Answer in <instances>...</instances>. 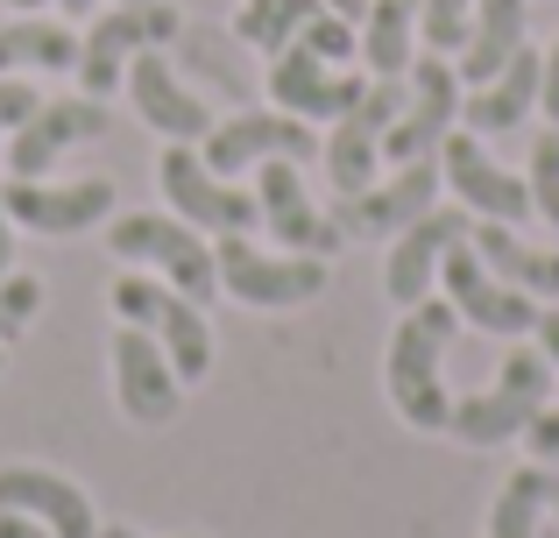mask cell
<instances>
[{
  "label": "cell",
  "mask_w": 559,
  "mask_h": 538,
  "mask_svg": "<svg viewBox=\"0 0 559 538\" xmlns=\"http://www.w3.org/2000/svg\"><path fill=\"white\" fill-rule=\"evenodd\" d=\"M538 107H546V121L559 128V43L546 50V71H538Z\"/></svg>",
  "instance_id": "d590c367"
},
{
  "label": "cell",
  "mask_w": 559,
  "mask_h": 538,
  "mask_svg": "<svg viewBox=\"0 0 559 538\" xmlns=\"http://www.w3.org/2000/svg\"><path fill=\"white\" fill-rule=\"evenodd\" d=\"M552 497H559V468H546V461L518 468L489 503V538H546Z\"/></svg>",
  "instance_id": "d4e9b609"
},
{
  "label": "cell",
  "mask_w": 559,
  "mask_h": 538,
  "mask_svg": "<svg viewBox=\"0 0 559 538\" xmlns=\"http://www.w3.org/2000/svg\"><path fill=\"white\" fill-rule=\"evenodd\" d=\"M255 206H262V227L276 235V249H290V255H333L347 241L341 227H333V213L305 192V178H298L290 156L255 164Z\"/></svg>",
  "instance_id": "4fadbf2b"
},
{
  "label": "cell",
  "mask_w": 559,
  "mask_h": 538,
  "mask_svg": "<svg viewBox=\"0 0 559 538\" xmlns=\"http://www.w3.org/2000/svg\"><path fill=\"white\" fill-rule=\"evenodd\" d=\"M475 235V213H461V206H432V213H418V220L396 235V249H390V263H382V290H390L396 304H425L432 298V276L439 263H447L461 241Z\"/></svg>",
  "instance_id": "9a60e30c"
},
{
  "label": "cell",
  "mask_w": 559,
  "mask_h": 538,
  "mask_svg": "<svg viewBox=\"0 0 559 538\" xmlns=\"http://www.w3.org/2000/svg\"><path fill=\"white\" fill-rule=\"evenodd\" d=\"M164 298H170V284H164V276H142V270L114 276V290H107L114 326H142V333H150V326H156V312H164Z\"/></svg>",
  "instance_id": "f1b7e54d"
},
{
  "label": "cell",
  "mask_w": 559,
  "mask_h": 538,
  "mask_svg": "<svg viewBox=\"0 0 559 538\" xmlns=\"http://www.w3.org/2000/svg\"><path fill=\"white\" fill-rule=\"evenodd\" d=\"M107 249L121 255V263H142L156 270L178 298L205 304L219 290V255L213 241L199 235L191 220H178V213H114L107 220Z\"/></svg>",
  "instance_id": "7a4b0ae2"
},
{
  "label": "cell",
  "mask_w": 559,
  "mask_h": 538,
  "mask_svg": "<svg viewBox=\"0 0 559 538\" xmlns=\"http://www.w3.org/2000/svg\"><path fill=\"white\" fill-rule=\"evenodd\" d=\"M57 8H64V14H93V0H57Z\"/></svg>",
  "instance_id": "b9f144b4"
},
{
  "label": "cell",
  "mask_w": 559,
  "mask_h": 538,
  "mask_svg": "<svg viewBox=\"0 0 559 538\" xmlns=\"http://www.w3.org/2000/svg\"><path fill=\"white\" fill-rule=\"evenodd\" d=\"M532 213H546V227H559V135L532 142Z\"/></svg>",
  "instance_id": "d6a6232c"
},
{
  "label": "cell",
  "mask_w": 559,
  "mask_h": 538,
  "mask_svg": "<svg viewBox=\"0 0 559 538\" xmlns=\"http://www.w3.org/2000/svg\"><path fill=\"white\" fill-rule=\"evenodd\" d=\"M36 304H43V284L14 270L8 284H0V347H14V340H22V326L36 319Z\"/></svg>",
  "instance_id": "1f68e13d"
},
{
  "label": "cell",
  "mask_w": 559,
  "mask_h": 538,
  "mask_svg": "<svg viewBox=\"0 0 559 538\" xmlns=\"http://www.w3.org/2000/svg\"><path fill=\"white\" fill-rule=\"evenodd\" d=\"M439 178H447V192L461 199V213H475V220H503V227L532 220V192H524L503 164H489L481 135H447L439 142Z\"/></svg>",
  "instance_id": "2e32d148"
},
{
  "label": "cell",
  "mask_w": 559,
  "mask_h": 538,
  "mask_svg": "<svg viewBox=\"0 0 559 538\" xmlns=\"http://www.w3.org/2000/svg\"><path fill=\"white\" fill-rule=\"evenodd\" d=\"M439 276H447V304L467 319V326L496 333V340H524V333L538 326V304L524 298V290H510L503 276L481 263L475 241H461V249H453L447 263H439Z\"/></svg>",
  "instance_id": "5bb4252c"
},
{
  "label": "cell",
  "mask_w": 559,
  "mask_h": 538,
  "mask_svg": "<svg viewBox=\"0 0 559 538\" xmlns=\"http://www.w3.org/2000/svg\"><path fill=\"white\" fill-rule=\"evenodd\" d=\"M361 57L376 79H404L418 57V0H369L361 14Z\"/></svg>",
  "instance_id": "4316f807"
},
{
  "label": "cell",
  "mask_w": 559,
  "mask_h": 538,
  "mask_svg": "<svg viewBox=\"0 0 559 538\" xmlns=\"http://www.w3.org/2000/svg\"><path fill=\"white\" fill-rule=\"evenodd\" d=\"M396 113H404V85H396V79H376L369 93H361L355 107L333 121V135L319 142V164H326V178H333V192H341V199H355V192H369V184H376L382 135H390Z\"/></svg>",
  "instance_id": "9c48e42d"
},
{
  "label": "cell",
  "mask_w": 559,
  "mask_h": 538,
  "mask_svg": "<svg viewBox=\"0 0 559 538\" xmlns=\"http://www.w3.org/2000/svg\"><path fill=\"white\" fill-rule=\"evenodd\" d=\"M8 276H14V220L0 213V284H8Z\"/></svg>",
  "instance_id": "f35d334b"
},
{
  "label": "cell",
  "mask_w": 559,
  "mask_h": 538,
  "mask_svg": "<svg viewBox=\"0 0 559 538\" xmlns=\"http://www.w3.org/2000/svg\"><path fill=\"white\" fill-rule=\"evenodd\" d=\"M121 192L107 178H79V184H43V178H8L0 184V213L28 235H85V227H107Z\"/></svg>",
  "instance_id": "7c38bea8"
},
{
  "label": "cell",
  "mask_w": 559,
  "mask_h": 538,
  "mask_svg": "<svg viewBox=\"0 0 559 538\" xmlns=\"http://www.w3.org/2000/svg\"><path fill=\"white\" fill-rule=\"evenodd\" d=\"M524 50V0H475V22L461 43V85H489L510 57Z\"/></svg>",
  "instance_id": "603a6c76"
},
{
  "label": "cell",
  "mask_w": 559,
  "mask_h": 538,
  "mask_svg": "<svg viewBox=\"0 0 559 538\" xmlns=\"http://www.w3.org/2000/svg\"><path fill=\"white\" fill-rule=\"evenodd\" d=\"M93 538H150V531H135V525H99ZM185 538H199V531H185Z\"/></svg>",
  "instance_id": "60d3db41"
},
{
  "label": "cell",
  "mask_w": 559,
  "mask_h": 538,
  "mask_svg": "<svg viewBox=\"0 0 559 538\" xmlns=\"http://www.w3.org/2000/svg\"><path fill=\"white\" fill-rule=\"evenodd\" d=\"M0 538H57V531H43L36 517H22V511H0Z\"/></svg>",
  "instance_id": "8d00e7d4"
},
{
  "label": "cell",
  "mask_w": 559,
  "mask_h": 538,
  "mask_svg": "<svg viewBox=\"0 0 559 538\" xmlns=\"http://www.w3.org/2000/svg\"><path fill=\"white\" fill-rule=\"evenodd\" d=\"M185 36V14L170 8V0H135V8H107L93 28L79 36V93L107 99L121 93L128 64H135L142 50H164V43Z\"/></svg>",
  "instance_id": "3957f363"
},
{
  "label": "cell",
  "mask_w": 559,
  "mask_h": 538,
  "mask_svg": "<svg viewBox=\"0 0 559 538\" xmlns=\"http://www.w3.org/2000/svg\"><path fill=\"white\" fill-rule=\"evenodd\" d=\"M0 511L36 517V525L57 531V538H93V531H99L85 489L64 482L57 468H36V461H14V468H0Z\"/></svg>",
  "instance_id": "ffe728a7"
},
{
  "label": "cell",
  "mask_w": 559,
  "mask_h": 538,
  "mask_svg": "<svg viewBox=\"0 0 559 538\" xmlns=\"http://www.w3.org/2000/svg\"><path fill=\"white\" fill-rule=\"evenodd\" d=\"M467 22H475V0H418V43L432 57H461Z\"/></svg>",
  "instance_id": "f546056e"
},
{
  "label": "cell",
  "mask_w": 559,
  "mask_h": 538,
  "mask_svg": "<svg viewBox=\"0 0 559 538\" xmlns=\"http://www.w3.org/2000/svg\"><path fill=\"white\" fill-rule=\"evenodd\" d=\"M79 71V36L50 14H0V79H57Z\"/></svg>",
  "instance_id": "7402d4cb"
},
{
  "label": "cell",
  "mask_w": 559,
  "mask_h": 538,
  "mask_svg": "<svg viewBox=\"0 0 559 538\" xmlns=\"http://www.w3.org/2000/svg\"><path fill=\"white\" fill-rule=\"evenodd\" d=\"M298 43H305V50H319L326 64H347V57H361V28L347 22V14H326V8L305 22V36H298Z\"/></svg>",
  "instance_id": "4dcf8cb0"
},
{
  "label": "cell",
  "mask_w": 559,
  "mask_h": 538,
  "mask_svg": "<svg viewBox=\"0 0 559 538\" xmlns=\"http://www.w3.org/2000/svg\"><path fill=\"white\" fill-rule=\"evenodd\" d=\"M552 538H559V531H552Z\"/></svg>",
  "instance_id": "bcb514c9"
},
{
  "label": "cell",
  "mask_w": 559,
  "mask_h": 538,
  "mask_svg": "<svg viewBox=\"0 0 559 538\" xmlns=\"http://www.w3.org/2000/svg\"><path fill=\"white\" fill-rule=\"evenodd\" d=\"M524 440H532V461H546V468H559V411H538L532 426H524Z\"/></svg>",
  "instance_id": "e575fe53"
},
{
  "label": "cell",
  "mask_w": 559,
  "mask_h": 538,
  "mask_svg": "<svg viewBox=\"0 0 559 538\" xmlns=\"http://www.w3.org/2000/svg\"><path fill=\"white\" fill-rule=\"evenodd\" d=\"M0 369H8V347H0Z\"/></svg>",
  "instance_id": "f6af8a7d"
},
{
  "label": "cell",
  "mask_w": 559,
  "mask_h": 538,
  "mask_svg": "<svg viewBox=\"0 0 559 538\" xmlns=\"http://www.w3.org/2000/svg\"><path fill=\"white\" fill-rule=\"evenodd\" d=\"M439 184H447V178H439V156L396 164L390 184H369V192L341 199V206H333V227H341V235H404L418 213H432Z\"/></svg>",
  "instance_id": "ac0fdd59"
},
{
  "label": "cell",
  "mask_w": 559,
  "mask_h": 538,
  "mask_svg": "<svg viewBox=\"0 0 559 538\" xmlns=\"http://www.w3.org/2000/svg\"><path fill=\"white\" fill-rule=\"evenodd\" d=\"M538 71H546V57H538L532 43H524V50L510 57V64L496 71L489 85H475V93L461 99L467 135H510V128L532 121V107H538Z\"/></svg>",
  "instance_id": "44dd1931"
},
{
  "label": "cell",
  "mask_w": 559,
  "mask_h": 538,
  "mask_svg": "<svg viewBox=\"0 0 559 538\" xmlns=\"http://www.w3.org/2000/svg\"><path fill=\"white\" fill-rule=\"evenodd\" d=\"M552 531H559V497H552Z\"/></svg>",
  "instance_id": "7bdbcfd3"
},
{
  "label": "cell",
  "mask_w": 559,
  "mask_h": 538,
  "mask_svg": "<svg viewBox=\"0 0 559 538\" xmlns=\"http://www.w3.org/2000/svg\"><path fill=\"white\" fill-rule=\"evenodd\" d=\"M121 85H128L135 113L156 128V135H170V142H205V135H213V107L178 79V64H170L164 50H142L135 64H128Z\"/></svg>",
  "instance_id": "d6986e66"
},
{
  "label": "cell",
  "mask_w": 559,
  "mask_h": 538,
  "mask_svg": "<svg viewBox=\"0 0 559 538\" xmlns=\"http://www.w3.org/2000/svg\"><path fill=\"white\" fill-rule=\"evenodd\" d=\"M36 107H43V85H28V79H0V142H8Z\"/></svg>",
  "instance_id": "836d02e7"
},
{
  "label": "cell",
  "mask_w": 559,
  "mask_h": 538,
  "mask_svg": "<svg viewBox=\"0 0 559 538\" xmlns=\"http://www.w3.org/2000/svg\"><path fill=\"white\" fill-rule=\"evenodd\" d=\"M156 347H164V361L178 369V383H205V369H213V326H205V304H191L170 290L164 298V312H156Z\"/></svg>",
  "instance_id": "484cf974"
},
{
  "label": "cell",
  "mask_w": 559,
  "mask_h": 538,
  "mask_svg": "<svg viewBox=\"0 0 559 538\" xmlns=\"http://www.w3.org/2000/svg\"><path fill=\"white\" fill-rule=\"evenodd\" d=\"M475 255L503 276L510 290H524V298H559V255L552 249H532V241H518V227L503 220H475Z\"/></svg>",
  "instance_id": "cb8c5ba5"
},
{
  "label": "cell",
  "mask_w": 559,
  "mask_h": 538,
  "mask_svg": "<svg viewBox=\"0 0 559 538\" xmlns=\"http://www.w3.org/2000/svg\"><path fill=\"white\" fill-rule=\"evenodd\" d=\"M532 333H538V355H546L552 369H559V312H538V326H532Z\"/></svg>",
  "instance_id": "74e56055"
},
{
  "label": "cell",
  "mask_w": 559,
  "mask_h": 538,
  "mask_svg": "<svg viewBox=\"0 0 559 538\" xmlns=\"http://www.w3.org/2000/svg\"><path fill=\"white\" fill-rule=\"evenodd\" d=\"M319 8H326V14H347V22L361 28V14H369V0H319Z\"/></svg>",
  "instance_id": "ab89813d"
},
{
  "label": "cell",
  "mask_w": 559,
  "mask_h": 538,
  "mask_svg": "<svg viewBox=\"0 0 559 538\" xmlns=\"http://www.w3.org/2000/svg\"><path fill=\"white\" fill-rule=\"evenodd\" d=\"M156 184H164L170 213L191 220L199 235H248V227H262L255 192H241L234 178H213L191 142H170V150L156 156Z\"/></svg>",
  "instance_id": "8992f818"
},
{
  "label": "cell",
  "mask_w": 559,
  "mask_h": 538,
  "mask_svg": "<svg viewBox=\"0 0 559 538\" xmlns=\"http://www.w3.org/2000/svg\"><path fill=\"white\" fill-rule=\"evenodd\" d=\"M546 383H552V361L538 355V347H518V355L496 369L489 390H475V397L453 404L447 432H453V440H467V446H503V440H518V432L546 411Z\"/></svg>",
  "instance_id": "277c9868"
},
{
  "label": "cell",
  "mask_w": 559,
  "mask_h": 538,
  "mask_svg": "<svg viewBox=\"0 0 559 538\" xmlns=\"http://www.w3.org/2000/svg\"><path fill=\"white\" fill-rule=\"evenodd\" d=\"M270 99L284 113H298V121H341L347 107H355L369 85L361 79H347V71H333L319 50H305V43H284V50L270 57Z\"/></svg>",
  "instance_id": "e0dca14e"
},
{
  "label": "cell",
  "mask_w": 559,
  "mask_h": 538,
  "mask_svg": "<svg viewBox=\"0 0 559 538\" xmlns=\"http://www.w3.org/2000/svg\"><path fill=\"white\" fill-rule=\"evenodd\" d=\"M107 128H114L107 99H93V93H64V99H50V93H43V107L8 135V178H50V170L64 164L71 150L99 142Z\"/></svg>",
  "instance_id": "52a82bcc"
},
{
  "label": "cell",
  "mask_w": 559,
  "mask_h": 538,
  "mask_svg": "<svg viewBox=\"0 0 559 538\" xmlns=\"http://www.w3.org/2000/svg\"><path fill=\"white\" fill-rule=\"evenodd\" d=\"M453 326H461V312L439 304V298H425V304H411V312L396 319V333H390L382 383H390V404H396V418H404L411 432H447V418H453L447 375H439Z\"/></svg>",
  "instance_id": "6da1fadb"
},
{
  "label": "cell",
  "mask_w": 559,
  "mask_h": 538,
  "mask_svg": "<svg viewBox=\"0 0 559 538\" xmlns=\"http://www.w3.org/2000/svg\"><path fill=\"white\" fill-rule=\"evenodd\" d=\"M199 156H205L213 178H241V170L270 164V156L312 164L319 135H312V121H298V113H284V107H270V113H227V121H213V135L199 142Z\"/></svg>",
  "instance_id": "30bf717a"
},
{
  "label": "cell",
  "mask_w": 559,
  "mask_h": 538,
  "mask_svg": "<svg viewBox=\"0 0 559 538\" xmlns=\"http://www.w3.org/2000/svg\"><path fill=\"white\" fill-rule=\"evenodd\" d=\"M114 8H135V0H114Z\"/></svg>",
  "instance_id": "ee69618b"
},
{
  "label": "cell",
  "mask_w": 559,
  "mask_h": 538,
  "mask_svg": "<svg viewBox=\"0 0 559 538\" xmlns=\"http://www.w3.org/2000/svg\"><path fill=\"white\" fill-rule=\"evenodd\" d=\"M319 14V0H241V14H234V36L248 43V50L276 57L284 43L305 36V22Z\"/></svg>",
  "instance_id": "83f0119b"
},
{
  "label": "cell",
  "mask_w": 559,
  "mask_h": 538,
  "mask_svg": "<svg viewBox=\"0 0 559 538\" xmlns=\"http://www.w3.org/2000/svg\"><path fill=\"white\" fill-rule=\"evenodd\" d=\"M107 369H114V404H121L128 426L156 432V426H170V418H178L185 383H178V369L164 361L156 333H142V326H114Z\"/></svg>",
  "instance_id": "8fae6325"
},
{
  "label": "cell",
  "mask_w": 559,
  "mask_h": 538,
  "mask_svg": "<svg viewBox=\"0 0 559 538\" xmlns=\"http://www.w3.org/2000/svg\"><path fill=\"white\" fill-rule=\"evenodd\" d=\"M461 121V71L447 57H411V85H404V113L382 135V164H418V156H439V142Z\"/></svg>",
  "instance_id": "ba28073f"
},
{
  "label": "cell",
  "mask_w": 559,
  "mask_h": 538,
  "mask_svg": "<svg viewBox=\"0 0 559 538\" xmlns=\"http://www.w3.org/2000/svg\"><path fill=\"white\" fill-rule=\"evenodd\" d=\"M213 255H219V290L255 304V312H298L326 290V255H290V249L262 255L248 235H219Z\"/></svg>",
  "instance_id": "5b68a950"
}]
</instances>
